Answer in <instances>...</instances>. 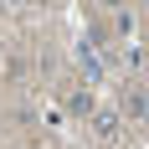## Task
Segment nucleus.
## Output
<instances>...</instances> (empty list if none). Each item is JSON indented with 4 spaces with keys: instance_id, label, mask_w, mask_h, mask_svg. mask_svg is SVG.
<instances>
[{
    "instance_id": "obj_1",
    "label": "nucleus",
    "mask_w": 149,
    "mask_h": 149,
    "mask_svg": "<svg viewBox=\"0 0 149 149\" xmlns=\"http://www.w3.org/2000/svg\"><path fill=\"white\" fill-rule=\"evenodd\" d=\"M88 118H93V129H98L103 139H113V134H118V113H113V108H93Z\"/></svg>"
},
{
    "instance_id": "obj_2",
    "label": "nucleus",
    "mask_w": 149,
    "mask_h": 149,
    "mask_svg": "<svg viewBox=\"0 0 149 149\" xmlns=\"http://www.w3.org/2000/svg\"><path fill=\"white\" fill-rule=\"evenodd\" d=\"M67 108H72V113H82V118H88V113H93V108H98V103H93V93H72V98H67Z\"/></svg>"
},
{
    "instance_id": "obj_3",
    "label": "nucleus",
    "mask_w": 149,
    "mask_h": 149,
    "mask_svg": "<svg viewBox=\"0 0 149 149\" xmlns=\"http://www.w3.org/2000/svg\"><path fill=\"white\" fill-rule=\"evenodd\" d=\"M129 118H144V93H129V103H123Z\"/></svg>"
}]
</instances>
